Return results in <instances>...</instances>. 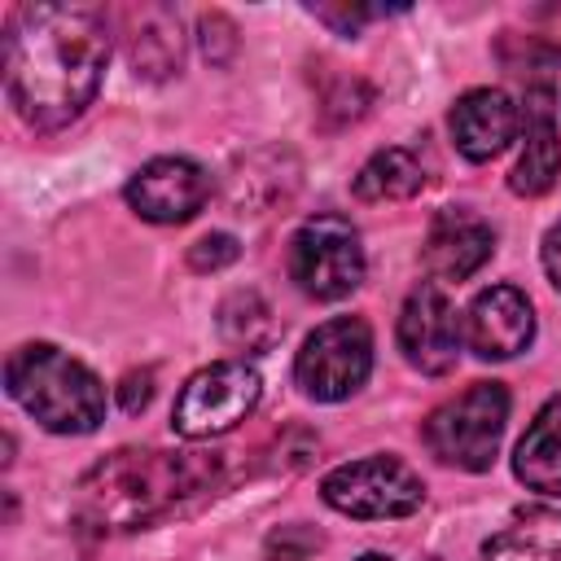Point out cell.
<instances>
[{
  "instance_id": "15",
  "label": "cell",
  "mask_w": 561,
  "mask_h": 561,
  "mask_svg": "<svg viewBox=\"0 0 561 561\" xmlns=\"http://www.w3.org/2000/svg\"><path fill=\"white\" fill-rule=\"evenodd\" d=\"M513 473L522 486H530L548 500H561V394H552L535 412L530 430L517 438Z\"/></svg>"
},
{
  "instance_id": "13",
  "label": "cell",
  "mask_w": 561,
  "mask_h": 561,
  "mask_svg": "<svg viewBox=\"0 0 561 561\" xmlns=\"http://www.w3.org/2000/svg\"><path fill=\"white\" fill-rule=\"evenodd\" d=\"M491 254H495V228L482 215L465 206H447L430 219L421 259L434 280H469L473 272H482Z\"/></svg>"
},
{
  "instance_id": "21",
  "label": "cell",
  "mask_w": 561,
  "mask_h": 561,
  "mask_svg": "<svg viewBox=\"0 0 561 561\" xmlns=\"http://www.w3.org/2000/svg\"><path fill=\"white\" fill-rule=\"evenodd\" d=\"M324 535L302 526V522H289V526H276L267 539H263V552L267 561H307L311 552H320Z\"/></svg>"
},
{
  "instance_id": "14",
  "label": "cell",
  "mask_w": 561,
  "mask_h": 561,
  "mask_svg": "<svg viewBox=\"0 0 561 561\" xmlns=\"http://www.w3.org/2000/svg\"><path fill=\"white\" fill-rule=\"evenodd\" d=\"M522 127H526L522 131V153L508 171V188L517 197H543L561 175V136H557L548 88H530Z\"/></svg>"
},
{
  "instance_id": "5",
  "label": "cell",
  "mask_w": 561,
  "mask_h": 561,
  "mask_svg": "<svg viewBox=\"0 0 561 561\" xmlns=\"http://www.w3.org/2000/svg\"><path fill=\"white\" fill-rule=\"evenodd\" d=\"M285 267H289V280L316 302H337V298L355 294L364 280L359 228L333 210L302 219L289 237Z\"/></svg>"
},
{
  "instance_id": "10",
  "label": "cell",
  "mask_w": 561,
  "mask_h": 561,
  "mask_svg": "<svg viewBox=\"0 0 561 561\" xmlns=\"http://www.w3.org/2000/svg\"><path fill=\"white\" fill-rule=\"evenodd\" d=\"M127 206L149 219V224H184L193 219L206 197H210V175L202 162L167 153V158H149L123 188Z\"/></svg>"
},
{
  "instance_id": "7",
  "label": "cell",
  "mask_w": 561,
  "mask_h": 561,
  "mask_svg": "<svg viewBox=\"0 0 561 561\" xmlns=\"http://www.w3.org/2000/svg\"><path fill=\"white\" fill-rule=\"evenodd\" d=\"M320 500L337 508L342 517L386 522V517L416 513L425 504V482L399 456H364V460H346L329 469L320 478Z\"/></svg>"
},
{
  "instance_id": "27",
  "label": "cell",
  "mask_w": 561,
  "mask_h": 561,
  "mask_svg": "<svg viewBox=\"0 0 561 561\" xmlns=\"http://www.w3.org/2000/svg\"><path fill=\"white\" fill-rule=\"evenodd\" d=\"M355 561H394V557H386V552H364V557H355Z\"/></svg>"
},
{
  "instance_id": "26",
  "label": "cell",
  "mask_w": 561,
  "mask_h": 561,
  "mask_svg": "<svg viewBox=\"0 0 561 561\" xmlns=\"http://www.w3.org/2000/svg\"><path fill=\"white\" fill-rule=\"evenodd\" d=\"M539 259H543V272H548V280H552V289H561V224H552V228L543 232Z\"/></svg>"
},
{
  "instance_id": "18",
  "label": "cell",
  "mask_w": 561,
  "mask_h": 561,
  "mask_svg": "<svg viewBox=\"0 0 561 561\" xmlns=\"http://www.w3.org/2000/svg\"><path fill=\"white\" fill-rule=\"evenodd\" d=\"M425 188V167L412 149L403 145H390V149H377L351 180V193L359 202H403V197H416Z\"/></svg>"
},
{
  "instance_id": "16",
  "label": "cell",
  "mask_w": 561,
  "mask_h": 561,
  "mask_svg": "<svg viewBox=\"0 0 561 561\" xmlns=\"http://www.w3.org/2000/svg\"><path fill=\"white\" fill-rule=\"evenodd\" d=\"M482 561H561V513L526 508L482 543Z\"/></svg>"
},
{
  "instance_id": "23",
  "label": "cell",
  "mask_w": 561,
  "mask_h": 561,
  "mask_svg": "<svg viewBox=\"0 0 561 561\" xmlns=\"http://www.w3.org/2000/svg\"><path fill=\"white\" fill-rule=\"evenodd\" d=\"M237 259H241V245H237L232 232H206V237H197L188 245V267L193 272H219V267H228Z\"/></svg>"
},
{
  "instance_id": "17",
  "label": "cell",
  "mask_w": 561,
  "mask_h": 561,
  "mask_svg": "<svg viewBox=\"0 0 561 561\" xmlns=\"http://www.w3.org/2000/svg\"><path fill=\"white\" fill-rule=\"evenodd\" d=\"M127 53H131V66L136 75L145 79H167L180 70L184 61V35H180V18L171 9H140V18L131 22V35H127Z\"/></svg>"
},
{
  "instance_id": "11",
  "label": "cell",
  "mask_w": 561,
  "mask_h": 561,
  "mask_svg": "<svg viewBox=\"0 0 561 561\" xmlns=\"http://www.w3.org/2000/svg\"><path fill=\"white\" fill-rule=\"evenodd\" d=\"M460 320H465V346L478 359H513L535 342V307L517 285L478 289Z\"/></svg>"
},
{
  "instance_id": "25",
  "label": "cell",
  "mask_w": 561,
  "mask_h": 561,
  "mask_svg": "<svg viewBox=\"0 0 561 561\" xmlns=\"http://www.w3.org/2000/svg\"><path fill=\"white\" fill-rule=\"evenodd\" d=\"M149 399H153V373L149 368H140V373H127L123 381H118V408L123 412H145L149 408Z\"/></svg>"
},
{
  "instance_id": "9",
  "label": "cell",
  "mask_w": 561,
  "mask_h": 561,
  "mask_svg": "<svg viewBox=\"0 0 561 561\" xmlns=\"http://www.w3.org/2000/svg\"><path fill=\"white\" fill-rule=\"evenodd\" d=\"M399 351L403 359L425 373V377H443L456 368L460 359V342H465V320L456 316V302L447 298V289L438 280H421L403 307H399V324H394Z\"/></svg>"
},
{
  "instance_id": "20",
  "label": "cell",
  "mask_w": 561,
  "mask_h": 561,
  "mask_svg": "<svg viewBox=\"0 0 561 561\" xmlns=\"http://www.w3.org/2000/svg\"><path fill=\"white\" fill-rule=\"evenodd\" d=\"M368 101H373V92H368V83H364V79L337 75V79H333V88H324V92H320V114H324V123H329V127H342V123H355V118L368 110Z\"/></svg>"
},
{
  "instance_id": "8",
  "label": "cell",
  "mask_w": 561,
  "mask_h": 561,
  "mask_svg": "<svg viewBox=\"0 0 561 561\" xmlns=\"http://www.w3.org/2000/svg\"><path fill=\"white\" fill-rule=\"evenodd\" d=\"M259 394H263V377L245 359L206 364L180 386L171 408V430L193 443L228 434L259 408Z\"/></svg>"
},
{
  "instance_id": "6",
  "label": "cell",
  "mask_w": 561,
  "mask_h": 561,
  "mask_svg": "<svg viewBox=\"0 0 561 561\" xmlns=\"http://www.w3.org/2000/svg\"><path fill=\"white\" fill-rule=\"evenodd\" d=\"M373 373V329L359 316H333L302 337L294 381L316 403L351 399Z\"/></svg>"
},
{
  "instance_id": "19",
  "label": "cell",
  "mask_w": 561,
  "mask_h": 561,
  "mask_svg": "<svg viewBox=\"0 0 561 561\" xmlns=\"http://www.w3.org/2000/svg\"><path fill=\"white\" fill-rule=\"evenodd\" d=\"M215 324H219V337L237 351H267L280 337V324H276V316L259 289H232L219 302Z\"/></svg>"
},
{
  "instance_id": "12",
  "label": "cell",
  "mask_w": 561,
  "mask_h": 561,
  "mask_svg": "<svg viewBox=\"0 0 561 561\" xmlns=\"http://www.w3.org/2000/svg\"><path fill=\"white\" fill-rule=\"evenodd\" d=\"M447 127H451V145H456V153L465 162H491V158H500L517 140L522 110L500 88H469L451 105Z\"/></svg>"
},
{
  "instance_id": "2",
  "label": "cell",
  "mask_w": 561,
  "mask_h": 561,
  "mask_svg": "<svg viewBox=\"0 0 561 561\" xmlns=\"http://www.w3.org/2000/svg\"><path fill=\"white\" fill-rule=\"evenodd\" d=\"M224 473L215 451L118 447L75 486V517L92 530H140L206 495Z\"/></svg>"
},
{
  "instance_id": "1",
  "label": "cell",
  "mask_w": 561,
  "mask_h": 561,
  "mask_svg": "<svg viewBox=\"0 0 561 561\" xmlns=\"http://www.w3.org/2000/svg\"><path fill=\"white\" fill-rule=\"evenodd\" d=\"M110 61V26L88 4H22L4 26V92L35 131L75 123Z\"/></svg>"
},
{
  "instance_id": "4",
  "label": "cell",
  "mask_w": 561,
  "mask_h": 561,
  "mask_svg": "<svg viewBox=\"0 0 561 561\" xmlns=\"http://www.w3.org/2000/svg\"><path fill=\"white\" fill-rule=\"evenodd\" d=\"M504 425H508V390L500 381H473L469 390H460L456 399L438 403L425 416L421 438L434 460L465 473H486L500 456Z\"/></svg>"
},
{
  "instance_id": "24",
  "label": "cell",
  "mask_w": 561,
  "mask_h": 561,
  "mask_svg": "<svg viewBox=\"0 0 561 561\" xmlns=\"http://www.w3.org/2000/svg\"><path fill=\"white\" fill-rule=\"evenodd\" d=\"M311 13H316L324 26H333L337 35L351 39V35H359V26H364L368 18H377L381 9H364V4H316Z\"/></svg>"
},
{
  "instance_id": "3",
  "label": "cell",
  "mask_w": 561,
  "mask_h": 561,
  "mask_svg": "<svg viewBox=\"0 0 561 561\" xmlns=\"http://www.w3.org/2000/svg\"><path fill=\"white\" fill-rule=\"evenodd\" d=\"M4 390L48 434H92L105 421V386L53 342H22L4 359Z\"/></svg>"
},
{
  "instance_id": "22",
  "label": "cell",
  "mask_w": 561,
  "mask_h": 561,
  "mask_svg": "<svg viewBox=\"0 0 561 561\" xmlns=\"http://www.w3.org/2000/svg\"><path fill=\"white\" fill-rule=\"evenodd\" d=\"M197 39H202V53H206L210 66H228L232 53H237V26L219 9H210V13L197 18Z\"/></svg>"
}]
</instances>
